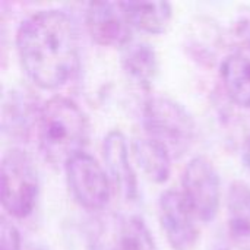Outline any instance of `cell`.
<instances>
[{
  "mask_svg": "<svg viewBox=\"0 0 250 250\" xmlns=\"http://www.w3.org/2000/svg\"><path fill=\"white\" fill-rule=\"evenodd\" d=\"M135 160L144 174L154 183H166L171 174V161L173 157L155 139L145 136L136 138L132 145Z\"/></svg>",
  "mask_w": 250,
  "mask_h": 250,
  "instance_id": "obj_16",
  "label": "cell"
},
{
  "mask_svg": "<svg viewBox=\"0 0 250 250\" xmlns=\"http://www.w3.org/2000/svg\"><path fill=\"white\" fill-rule=\"evenodd\" d=\"M248 40H249V45H250V31H249V38H248Z\"/></svg>",
  "mask_w": 250,
  "mask_h": 250,
  "instance_id": "obj_20",
  "label": "cell"
},
{
  "mask_svg": "<svg viewBox=\"0 0 250 250\" xmlns=\"http://www.w3.org/2000/svg\"><path fill=\"white\" fill-rule=\"evenodd\" d=\"M85 26L91 38L103 47L125 48L132 40L129 23L120 1H94L86 6Z\"/></svg>",
  "mask_w": 250,
  "mask_h": 250,
  "instance_id": "obj_9",
  "label": "cell"
},
{
  "mask_svg": "<svg viewBox=\"0 0 250 250\" xmlns=\"http://www.w3.org/2000/svg\"><path fill=\"white\" fill-rule=\"evenodd\" d=\"M142 125L146 136L155 139L174 158H182L196 142L198 127L192 114L179 101L166 97H149L142 107Z\"/></svg>",
  "mask_w": 250,
  "mask_h": 250,
  "instance_id": "obj_3",
  "label": "cell"
},
{
  "mask_svg": "<svg viewBox=\"0 0 250 250\" xmlns=\"http://www.w3.org/2000/svg\"><path fill=\"white\" fill-rule=\"evenodd\" d=\"M0 250H21L19 230L4 217L0 221Z\"/></svg>",
  "mask_w": 250,
  "mask_h": 250,
  "instance_id": "obj_17",
  "label": "cell"
},
{
  "mask_svg": "<svg viewBox=\"0 0 250 250\" xmlns=\"http://www.w3.org/2000/svg\"><path fill=\"white\" fill-rule=\"evenodd\" d=\"M16 50L26 76L41 89L63 86L79 67V40L72 18L38 10L18 28Z\"/></svg>",
  "mask_w": 250,
  "mask_h": 250,
  "instance_id": "obj_1",
  "label": "cell"
},
{
  "mask_svg": "<svg viewBox=\"0 0 250 250\" xmlns=\"http://www.w3.org/2000/svg\"><path fill=\"white\" fill-rule=\"evenodd\" d=\"M0 196L3 209L16 220L29 217L40 196V177L31 155L19 148L9 149L1 158Z\"/></svg>",
  "mask_w": 250,
  "mask_h": 250,
  "instance_id": "obj_4",
  "label": "cell"
},
{
  "mask_svg": "<svg viewBox=\"0 0 250 250\" xmlns=\"http://www.w3.org/2000/svg\"><path fill=\"white\" fill-rule=\"evenodd\" d=\"M180 193L198 221L208 224L215 220L221 204V180L211 160L198 155L188 163Z\"/></svg>",
  "mask_w": 250,
  "mask_h": 250,
  "instance_id": "obj_6",
  "label": "cell"
},
{
  "mask_svg": "<svg viewBox=\"0 0 250 250\" xmlns=\"http://www.w3.org/2000/svg\"><path fill=\"white\" fill-rule=\"evenodd\" d=\"M35 132L44 160L54 167L64 168L73 157L85 152L89 123L73 100L54 95L41 105Z\"/></svg>",
  "mask_w": 250,
  "mask_h": 250,
  "instance_id": "obj_2",
  "label": "cell"
},
{
  "mask_svg": "<svg viewBox=\"0 0 250 250\" xmlns=\"http://www.w3.org/2000/svg\"><path fill=\"white\" fill-rule=\"evenodd\" d=\"M220 78L227 97L243 108H250V57L243 53L227 54L220 64Z\"/></svg>",
  "mask_w": 250,
  "mask_h": 250,
  "instance_id": "obj_15",
  "label": "cell"
},
{
  "mask_svg": "<svg viewBox=\"0 0 250 250\" xmlns=\"http://www.w3.org/2000/svg\"><path fill=\"white\" fill-rule=\"evenodd\" d=\"M229 240L240 249L250 250V186L237 180L227 193Z\"/></svg>",
  "mask_w": 250,
  "mask_h": 250,
  "instance_id": "obj_12",
  "label": "cell"
},
{
  "mask_svg": "<svg viewBox=\"0 0 250 250\" xmlns=\"http://www.w3.org/2000/svg\"><path fill=\"white\" fill-rule=\"evenodd\" d=\"M31 250H48L47 248H44V246H34Z\"/></svg>",
  "mask_w": 250,
  "mask_h": 250,
  "instance_id": "obj_19",
  "label": "cell"
},
{
  "mask_svg": "<svg viewBox=\"0 0 250 250\" xmlns=\"http://www.w3.org/2000/svg\"><path fill=\"white\" fill-rule=\"evenodd\" d=\"M89 250H158L146 223L138 215L108 214L97 218L88 233Z\"/></svg>",
  "mask_w": 250,
  "mask_h": 250,
  "instance_id": "obj_5",
  "label": "cell"
},
{
  "mask_svg": "<svg viewBox=\"0 0 250 250\" xmlns=\"http://www.w3.org/2000/svg\"><path fill=\"white\" fill-rule=\"evenodd\" d=\"M66 179L73 199L88 211H101L111 196V180L101 164L89 154L73 157L66 166Z\"/></svg>",
  "mask_w": 250,
  "mask_h": 250,
  "instance_id": "obj_7",
  "label": "cell"
},
{
  "mask_svg": "<svg viewBox=\"0 0 250 250\" xmlns=\"http://www.w3.org/2000/svg\"><path fill=\"white\" fill-rule=\"evenodd\" d=\"M158 217L166 239L173 250H195L201 234L198 220L182 193L168 189L158 199Z\"/></svg>",
  "mask_w": 250,
  "mask_h": 250,
  "instance_id": "obj_8",
  "label": "cell"
},
{
  "mask_svg": "<svg viewBox=\"0 0 250 250\" xmlns=\"http://www.w3.org/2000/svg\"><path fill=\"white\" fill-rule=\"evenodd\" d=\"M243 157H245V163L248 164L250 170V136L245 141V145H243Z\"/></svg>",
  "mask_w": 250,
  "mask_h": 250,
  "instance_id": "obj_18",
  "label": "cell"
},
{
  "mask_svg": "<svg viewBox=\"0 0 250 250\" xmlns=\"http://www.w3.org/2000/svg\"><path fill=\"white\" fill-rule=\"evenodd\" d=\"M120 6L132 28L146 34L166 32L173 18V7L168 1L136 0L120 1Z\"/></svg>",
  "mask_w": 250,
  "mask_h": 250,
  "instance_id": "obj_13",
  "label": "cell"
},
{
  "mask_svg": "<svg viewBox=\"0 0 250 250\" xmlns=\"http://www.w3.org/2000/svg\"><path fill=\"white\" fill-rule=\"evenodd\" d=\"M122 67L126 76L138 86L148 89L158 73V56L145 41H130L122 48Z\"/></svg>",
  "mask_w": 250,
  "mask_h": 250,
  "instance_id": "obj_14",
  "label": "cell"
},
{
  "mask_svg": "<svg viewBox=\"0 0 250 250\" xmlns=\"http://www.w3.org/2000/svg\"><path fill=\"white\" fill-rule=\"evenodd\" d=\"M41 107L22 91H10L3 98L1 127L4 135L13 139L23 141L29 136L32 127H37Z\"/></svg>",
  "mask_w": 250,
  "mask_h": 250,
  "instance_id": "obj_11",
  "label": "cell"
},
{
  "mask_svg": "<svg viewBox=\"0 0 250 250\" xmlns=\"http://www.w3.org/2000/svg\"><path fill=\"white\" fill-rule=\"evenodd\" d=\"M103 155L116 190L126 202H133L138 198V179L130 164L126 138L120 130H110L105 135Z\"/></svg>",
  "mask_w": 250,
  "mask_h": 250,
  "instance_id": "obj_10",
  "label": "cell"
}]
</instances>
